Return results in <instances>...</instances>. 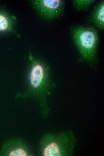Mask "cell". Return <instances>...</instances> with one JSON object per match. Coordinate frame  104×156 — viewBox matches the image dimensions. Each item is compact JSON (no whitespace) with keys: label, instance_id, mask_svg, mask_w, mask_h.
Wrapping results in <instances>:
<instances>
[{"label":"cell","instance_id":"6da1fadb","mask_svg":"<svg viewBox=\"0 0 104 156\" xmlns=\"http://www.w3.org/2000/svg\"><path fill=\"white\" fill-rule=\"evenodd\" d=\"M30 65L27 75V88L24 92H18L16 98H34L38 102L43 116L46 118L50 112L46 98L56 87V84L51 79L50 66L36 58L29 51Z\"/></svg>","mask_w":104,"mask_h":156},{"label":"cell","instance_id":"7a4b0ae2","mask_svg":"<svg viewBox=\"0 0 104 156\" xmlns=\"http://www.w3.org/2000/svg\"><path fill=\"white\" fill-rule=\"evenodd\" d=\"M77 140L73 132L65 130L57 134H44L39 141L42 156H72Z\"/></svg>","mask_w":104,"mask_h":156},{"label":"cell","instance_id":"3957f363","mask_svg":"<svg viewBox=\"0 0 104 156\" xmlns=\"http://www.w3.org/2000/svg\"><path fill=\"white\" fill-rule=\"evenodd\" d=\"M72 39L82 58L91 64L96 61L99 41L98 32L92 26L76 25L70 29Z\"/></svg>","mask_w":104,"mask_h":156},{"label":"cell","instance_id":"277c9868","mask_svg":"<svg viewBox=\"0 0 104 156\" xmlns=\"http://www.w3.org/2000/svg\"><path fill=\"white\" fill-rule=\"evenodd\" d=\"M32 6L39 15L43 19L52 20L63 14L65 2L63 0H33Z\"/></svg>","mask_w":104,"mask_h":156},{"label":"cell","instance_id":"5b68a950","mask_svg":"<svg viewBox=\"0 0 104 156\" xmlns=\"http://www.w3.org/2000/svg\"><path fill=\"white\" fill-rule=\"evenodd\" d=\"M34 155L24 140L13 138L6 141L0 149V156H33Z\"/></svg>","mask_w":104,"mask_h":156},{"label":"cell","instance_id":"8992f818","mask_svg":"<svg viewBox=\"0 0 104 156\" xmlns=\"http://www.w3.org/2000/svg\"><path fill=\"white\" fill-rule=\"evenodd\" d=\"M16 18L0 7V33L10 32L14 34L18 37L20 35L15 30L14 26Z\"/></svg>","mask_w":104,"mask_h":156},{"label":"cell","instance_id":"52a82bcc","mask_svg":"<svg viewBox=\"0 0 104 156\" xmlns=\"http://www.w3.org/2000/svg\"><path fill=\"white\" fill-rule=\"evenodd\" d=\"M88 21L100 29H104V1L99 2L94 7L89 16Z\"/></svg>","mask_w":104,"mask_h":156},{"label":"cell","instance_id":"ba28073f","mask_svg":"<svg viewBox=\"0 0 104 156\" xmlns=\"http://www.w3.org/2000/svg\"><path fill=\"white\" fill-rule=\"evenodd\" d=\"M95 1L94 0H73L72 2L73 8L75 10L81 11L88 10Z\"/></svg>","mask_w":104,"mask_h":156}]
</instances>
